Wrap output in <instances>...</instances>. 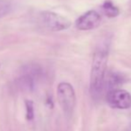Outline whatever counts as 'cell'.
I'll return each instance as SVG.
<instances>
[{
    "label": "cell",
    "mask_w": 131,
    "mask_h": 131,
    "mask_svg": "<svg viewBox=\"0 0 131 131\" xmlns=\"http://www.w3.org/2000/svg\"><path fill=\"white\" fill-rule=\"evenodd\" d=\"M108 57L109 48L105 45L98 47L94 53L89 86L90 93L93 98H98L103 91Z\"/></svg>",
    "instance_id": "1"
},
{
    "label": "cell",
    "mask_w": 131,
    "mask_h": 131,
    "mask_svg": "<svg viewBox=\"0 0 131 131\" xmlns=\"http://www.w3.org/2000/svg\"><path fill=\"white\" fill-rule=\"evenodd\" d=\"M43 69L38 64H29L23 68L21 76L16 79V84L21 89L32 91L36 81L43 76Z\"/></svg>",
    "instance_id": "2"
},
{
    "label": "cell",
    "mask_w": 131,
    "mask_h": 131,
    "mask_svg": "<svg viewBox=\"0 0 131 131\" xmlns=\"http://www.w3.org/2000/svg\"><path fill=\"white\" fill-rule=\"evenodd\" d=\"M57 97L63 112L70 114L76 105V94L74 88L69 82H61L57 86Z\"/></svg>",
    "instance_id": "3"
},
{
    "label": "cell",
    "mask_w": 131,
    "mask_h": 131,
    "mask_svg": "<svg viewBox=\"0 0 131 131\" xmlns=\"http://www.w3.org/2000/svg\"><path fill=\"white\" fill-rule=\"evenodd\" d=\"M40 21L51 31H62L71 27V23L68 18L50 11H44L39 14Z\"/></svg>",
    "instance_id": "4"
},
{
    "label": "cell",
    "mask_w": 131,
    "mask_h": 131,
    "mask_svg": "<svg viewBox=\"0 0 131 131\" xmlns=\"http://www.w3.org/2000/svg\"><path fill=\"white\" fill-rule=\"evenodd\" d=\"M106 101L114 109L127 110L131 107V95L124 89H110L106 94Z\"/></svg>",
    "instance_id": "5"
},
{
    "label": "cell",
    "mask_w": 131,
    "mask_h": 131,
    "mask_svg": "<svg viewBox=\"0 0 131 131\" xmlns=\"http://www.w3.org/2000/svg\"><path fill=\"white\" fill-rule=\"evenodd\" d=\"M102 21L101 15L95 10H90L79 16L76 21V28L79 30H90L97 28Z\"/></svg>",
    "instance_id": "6"
},
{
    "label": "cell",
    "mask_w": 131,
    "mask_h": 131,
    "mask_svg": "<svg viewBox=\"0 0 131 131\" xmlns=\"http://www.w3.org/2000/svg\"><path fill=\"white\" fill-rule=\"evenodd\" d=\"M102 9L104 11V14L109 18L117 17L119 14V10L111 0H106L104 2L102 5Z\"/></svg>",
    "instance_id": "7"
},
{
    "label": "cell",
    "mask_w": 131,
    "mask_h": 131,
    "mask_svg": "<svg viewBox=\"0 0 131 131\" xmlns=\"http://www.w3.org/2000/svg\"><path fill=\"white\" fill-rule=\"evenodd\" d=\"M12 9L13 5L10 0H0V18L10 14Z\"/></svg>",
    "instance_id": "8"
},
{
    "label": "cell",
    "mask_w": 131,
    "mask_h": 131,
    "mask_svg": "<svg viewBox=\"0 0 131 131\" xmlns=\"http://www.w3.org/2000/svg\"><path fill=\"white\" fill-rule=\"evenodd\" d=\"M25 106H26V119L27 121H31L34 119V103L32 100L25 101Z\"/></svg>",
    "instance_id": "9"
},
{
    "label": "cell",
    "mask_w": 131,
    "mask_h": 131,
    "mask_svg": "<svg viewBox=\"0 0 131 131\" xmlns=\"http://www.w3.org/2000/svg\"><path fill=\"white\" fill-rule=\"evenodd\" d=\"M121 82H122V78L119 75L112 73L109 76L107 84H108L109 88H115V86H119V84H121Z\"/></svg>",
    "instance_id": "10"
},
{
    "label": "cell",
    "mask_w": 131,
    "mask_h": 131,
    "mask_svg": "<svg viewBox=\"0 0 131 131\" xmlns=\"http://www.w3.org/2000/svg\"><path fill=\"white\" fill-rule=\"evenodd\" d=\"M47 104L48 105V106L50 107V108H53V103L52 98H51V97H47Z\"/></svg>",
    "instance_id": "11"
},
{
    "label": "cell",
    "mask_w": 131,
    "mask_h": 131,
    "mask_svg": "<svg viewBox=\"0 0 131 131\" xmlns=\"http://www.w3.org/2000/svg\"><path fill=\"white\" fill-rule=\"evenodd\" d=\"M0 67H1V64H0Z\"/></svg>",
    "instance_id": "12"
},
{
    "label": "cell",
    "mask_w": 131,
    "mask_h": 131,
    "mask_svg": "<svg viewBox=\"0 0 131 131\" xmlns=\"http://www.w3.org/2000/svg\"><path fill=\"white\" fill-rule=\"evenodd\" d=\"M127 131H129V130H127Z\"/></svg>",
    "instance_id": "13"
}]
</instances>
